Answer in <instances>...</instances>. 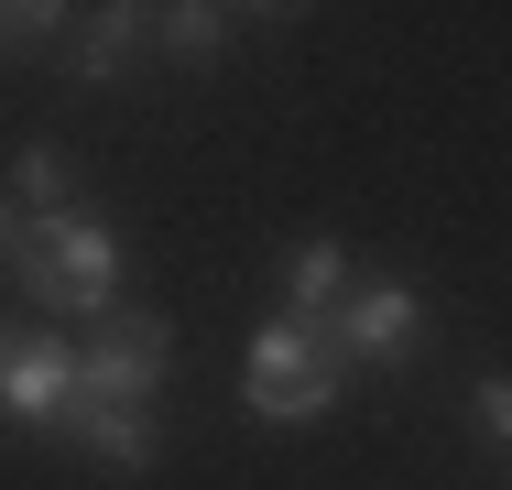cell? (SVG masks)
<instances>
[{"label":"cell","mask_w":512,"mask_h":490,"mask_svg":"<svg viewBox=\"0 0 512 490\" xmlns=\"http://www.w3.org/2000/svg\"><path fill=\"white\" fill-rule=\"evenodd\" d=\"M11 218H22V207H0V251H11Z\"/></svg>","instance_id":"12"},{"label":"cell","mask_w":512,"mask_h":490,"mask_svg":"<svg viewBox=\"0 0 512 490\" xmlns=\"http://www.w3.org/2000/svg\"><path fill=\"white\" fill-rule=\"evenodd\" d=\"M349 382V360L327 349V327L316 316H273V327H251V360H240V403L262 414V425H316L327 403Z\"/></svg>","instance_id":"2"},{"label":"cell","mask_w":512,"mask_h":490,"mask_svg":"<svg viewBox=\"0 0 512 490\" xmlns=\"http://www.w3.org/2000/svg\"><path fill=\"white\" fill-rule=\"evenodd\" d=\"M55 436H66L77 458H99L109 480H142V469H153V414H131V403H77Z\"/></svg>","instance_id":"6"},{"label":"cell","mask_w":512,"mask_h":490,"mask_svg":"<svg viewBox=\"0 0 512 490\" xmlns=\"http://www.w3.org/2000/svg\"><path fill=\"white\" fill-rule=\"evenodd\" d=\"M142 22H153V11H88V33L66 44V66H77V77H120V66H131V33H142Z\"/></svg>","instance_id":"8"},{"label":"cell","mask_w":512,"mask_h":490,"mask_svg":"<svg viewBox=\"0 0 512 490\" xmlns=\"http://www.w3.org/2000/svg\"><path fill=\"white\" fill-rule=\"evenodd\" d=\"M175 371V327L164 316H131V305H109L99 338L77 349V403H131V414H153V392Z\"/></svg>","instance_id":"3"},{"label":"cell","mask_w":512,"mask_h":490,"mask_svg":"<svg viewBox=\"0 0 512 490\" xmlns=\"http://www.w3.org/2000/svg\"><path fill=\"white\" fill-rule=\"evenodd\" d=\"M316 327H327V349H338L349 371H393L414 338H425V294L414 284H349Z\"/></svg>","instance_id":"4"},{"label":"cell","mask_w":512,"mask_h":490,"mask_svg":"<svg viewBox=\"0 0 512 490\" xmlns=\"http://www.w3.org/2000/svg\"><path fill=\"white\" fill-rule=\"evenodd\" d=\"M0 414L55 436V425L77 414V349L44 338V327H0Z\"/></svg>","instance_id":"5"},{"label":"cell","mask_w":512,"mask_h":490,"mask_svg":"<svg viewBox=\"0 0 512 490\" xmlns=\"http://www.w3.org/2000/svg\"><path fill=\"white\" fill-rule=\"evenodd\" d=\"M22 294L44 305V316H109V294H120V240H109L88 207H44V218H11V251H0Z\"/></svg>","instance_id":"1"},{"label":"cell","mask_w":512,"mask_h":490,"mask_svg":"<svg viewBox=\"0 0 512 490\" xmlns=\"http://www.w3.org/2000/svg\"><path fill=\"white\" fill-rule=\"evenodd\" d=\"M11 196H22V218H44V207L66 196V153H55V142H22V164H11Z\"/></svg>","instance_id":"9"},{"label":"cell","mask_w":512,"mask_h":490,"mask_svg":"<svg viewBox=\"0 0 512 490\" xmlns=\"http://www.w3.org/2000/svg\"><path fill=\"white\" fill-rule=\"evenodd\" d=\"M153 22H164V44H175V55H218V44H229V11H207V0H186V11H153Z\"/></svg>","instance_id":"10"},{"label":"cell","mask_w":512,"mask_h":490,"mask_svg":"<svg viewBox=\"0 0 512 490\" xmlns=\"http://www.w3.org/2000/svg\"><path fill=\"white\" fill-rule=\"evenodd\" d=\"M469 414H480L491 436H512V382H480V392H469Z\"/></svg>","instance_id":"11"},{"label":"cell","mask_w":512,"mask_h":490,"mask_svg":"<svg viewBox=\"0 0 512 490\" xmlns=\"http://www.w3.org/2000/svg\"><path fill=\"white\" fill-rule=\"evenodd\" d=\"M284 294H295L284 316H327V305L349 294V251H338V240H295V262H284Z\"/></svg>","instance_id":"7"}]
</instances>
